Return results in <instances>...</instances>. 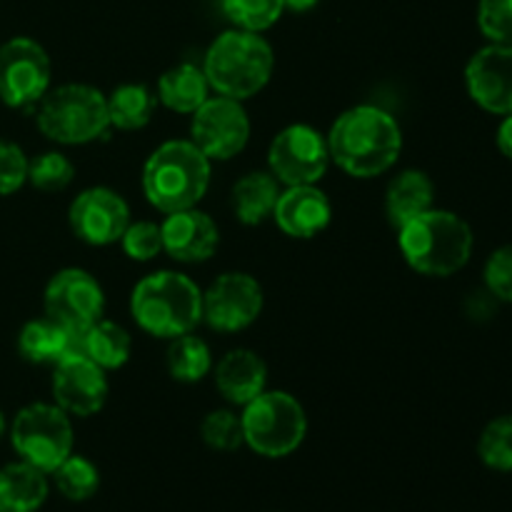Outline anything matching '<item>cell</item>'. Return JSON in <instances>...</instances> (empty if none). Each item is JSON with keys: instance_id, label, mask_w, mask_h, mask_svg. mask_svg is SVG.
I'll return each mask as SVG.
<instances>
[{"instance_id": "obj_1", "label": "cell", "mask_w": 512, "mask_h": 512, "mask_svg": "<svg viewBox=\"0 0 512 512\" xmlns=\"http://www.w3.org/2000/svg\"><path fill=\"white\" fill-rule=\"evenodd\" d=\"M328 138L330 160L350 178L368 180L398 163L403 130L398 120L375 105H355L333 123Z\"/></svg>"}, {"instance_id": "obj_2", "label": "cell", "mask_w": 512, "mask_h": 512, "mask_svg": "<svg viewBox=\"0 0 512 512\" xmlns=\"http://www.w3.org/2000/svg\"><path fill=\"white\" fill-rule=\"evenodd\" d=\"M400 253L420 275L448 278L463 270L473 255V228L453 210L430 208L398 230Z\"/></svg>"}, {"instance_id": "obj_3", "label": "cell", "mask_w": 512, "mask_h": 512, "mask_svg": "<svg viewBox=\"0 0 512 512\" xmlns=\"http://www.w3.org/2000/svg\"><path fill=\"white\" fill-rule=\"evenodd\" d=\"M130 315L153 338L173 340L193 333L203 320V290L188 275L158 270L140 280L130 295Z\"/></svg>"}, {"instance_id": "obj_4", "label": "cell", "mask_w": 512, "mask_h": 512, "mask_svg": "<svg viewBox=\"0 0 512 512\" xmlns=\"http://www.w3.org/2000/svg\"><path fill=\"white\" fill-rule=\"evenodd\" d=\"M210 185V160L193 140H168L143 165L145 200L163 215L198 208Z\"/></svg>"}, {"instance_id": "obj_5", "label": "cell", "mask_w": 512, "mask_h": 512, "mask_svg": "<svg viewBox=\"0 0 512 512\" xmlns=\"http://www.w3.org/2000/svg\"><path fill=\"white\" fill-rule=\"evenodd\" d=\"M275 53L268 40L250 30H228L218 35L203 60L210 90L235 100H248L270 83Z\"/></svg>"}, {"instance_id": "obj_6", "label": "cell", "mask_w": 512, "mask_h": 512, "mask_svg": "<svg viewBox=\"0 0 512 512\" xmlns=\"http://www.w3.org/2000/svg\"><path fill=\"white\" fill-rule=\"evenodd\" d=\"M35 120L40 133L53 143H93L110 130L108 100L93 85L65 83L43 95Z\"/></svg>"}, {"instance_id": "obj_7", "label": "cell", "mask_w": 512, "mask_h": 512, "mask_svg": "<svg viewBox=\"0 0 512 512\" xmlns=\"http://www.w3.org/2000/svg\"><path fill=\"white\" fill-rule=\"evenodd\" d=\"M243 438L253 453L263 458H288L303 445L308 435V415L300 400L285 390H263L243 405L240 413Z\"/></svg>"}, {"instance_id": "obj_8", "label": "cell", "mask_w": 512, "mask_h": 512, "mask_svg": "<svg viewBox=\"0 0 512 512\" xmlns=\"http://www.w3.org/2000/svg\"><path fill=\"white\" fill-rule=\"evenodd\" d=\"M10 443L20 460L50 475L73 453L75 435L70 415L55 403L25 405L10 425Z\"/></svg>"}, {"instance_id": "obj_9", "label": "cell", "mask_w": 512, "mask_h": 512, "mask_svg": "<svg viewBox=\"0 0 512 512\" xmlns=\"http://www.w3.org/2000/svg\"><path fill=\"white\" fill-rule=\"evenodd\" d=\"M53 65L33 38H13L0 45V100L8 108L25 110L50 90Z\"/></svg>"}, {"instance_id": "obj_10", "label": "cell", "mask_w": 512, "mask_h": 512, "mask_svg": "<svg viewBox=\"0 0 512 512\" xmlns=\"http://www.w3.org/2000/svg\"><path fill=\"white\" fill-rule=\"evenodd\" d=\"M330 165L328 138L305 123L288 125L268 148V170L280 185H315Z\"/></svg>"}, {"instance_id": "obj_11", "label": "cell", "mask_w": 512, "mask_h": 512, "mask_svg": "<svg viewBox=\"0 0 512 512\" xmlns=\"http://www.w3.org/2000/svg\"><path fill=\"white\" fill-rule=\"evenodd\" d=\"M190 140L210 160H230L245 150L250 140V118L243 103L225 95L208 98L193 113Z\"/></svg>"}, {"instance_id": "obj_12", "label": "cell", "mask_w": 512, "mask_h": 512, "mask_svg": "<svg viewBox=\"0 0 512 512\" xmlns=\"http://www.w3.org/2000/svg\"><path fill=\"white\" fill-rule=\"evenodd\" d=\"M43 308L48 318L80 333L90 323L103 318L105 293L88 270L63 268L45 285Z\"/></svg>"}, {"instance_id": "obj_13", "label": "cell", "mask_w": 512, "mask_h": 512, "mask_svg": "<svg viewBox=\"0 0 512 512\" xmlns=\"http://www.w3.org/2000/svg\"><path fill=\"white\" fill-rule=\"evenodd\" d=\"M263 288L248 273H223L203 293V320L218 333H240L263 313Z\"/></svg>"}, {"instance_id": "obj_14", "label": "cell", "mask_w": 512, "mask_h": 512, "mask_svg": "<svg viewBox=\"0 0 512 512\" xmlns=\"http://www.w3.org/2000/svg\"><path fill=\"white\" fill-rule=\"evenodd\" d=\"M68 223L75 238L103 248V245L120 243L125 228L130 225V208L120 193L95 185L83 190L70 203Z\"/></svg>"}, {"instance_id": "obj_15", "label": "cell", "mask_w": 512, "mask_h": 512, "mask_svg": "<svg viewBox=\"0 0 512 512\" xmlns=\"http://www.w3.org/2000/svg\"><path fill=\"white\" fill-rule=\"evenodd\" d=\"M108 393V375L88 355L70 353L55 363L53 398L55 405L68 415L90 418V415L100 413L108 403Z\"/></svg>"}, {"instance_id": "obj_16", "label": "cell", "mask_w": 512, "mask_h": 512, "mask_svg": "<svg viewBox=\"0 0 512 512\" xmlns=\"http://www.w3.org/2000/svg\"><path fill=\"white\" fill-rule=\"evenodd\" d=\"M470 98L493 115H512V45L490 43L465 65Z\"/></svg>"}, {"instance_id": "obj_17", "label": "cell", "mask_w": 512, "mask_h": 512, "mask_svg": "<svg viewBox=\"0 0 512 512\" xmlns=\"http://www.w3.org/2000/svg\"><path fill=\"white\" fill-rule=\"evenodd\" d=\"M163 253L178 263H205L220 245V230L208 213L198 208L165 215L160 223Z\"/></svg>"}, {"instance_id": "obj_18", "label": "cell", "mask_w": 512, "mask_h": 512, "mask_svg": "<svg viewBox=\"0 0 512 512\" xmlns=\"http://www.w3.org/2000/svg\"><path fill=\"white\" fill-rule=\"evenodd\" d=\"M273 218L288 238L310 240L330 225L333 205L318 185H290L280 193Z\"/></svg>"}, {"instance_id": "obj_19", "label": "cell", "mask_w": 512, "mask_h": 512, "mask_svg": "<svg viewBox=\"0 0 512 512\" xmlns=\"http://www.w3.org/2000/svg\"><path fill=\"white\" fill-rule=\"evenodd\" d=\"M268 385V365L255 350L235 348L215 365V388L230 405H248Z\"/></svg>"}, {"instance_id": "obj_20", "label": "cell", "mask_w": 512, "mask_h": 512, "mask_svg": "<svg viewBox=\"0 0 512 512\" xmlns=\"http://www.w3.org/2000/svg\"><path fill=\"white\" fill-rule=\"evenodd\" d=\"M18 350L28 363L55 365L65 355L78 353V333L45 315L23 325L18 335Z\"/></svg>"}, {"instance_id": "obj_21", "label": "cell", "mask_w": 512, "mask_h": 512, "mask_svg": "<svg viewBox=\"0 0 512 512\" xmlns=\"http://www.w3.org/2000/svg\"><path fill=\"white\" fill-rule=\"evenodd\" d=\"M435 208V185L423 170H403L395 175L385 193V215L393 228H403L418 215Z\"/></svg>"}, {"instance_id": "obj_22", "label": "cell", "mask_w": 512, "mask_h": 512, "mask_svg": "<svg viewBox=\"0 0 512 512\" xmlns=\"http://www.w3.org/2000/svg\"><path fill=\"white\" fill-rule=\"evenodd\" d=\"M50 493L48 473L18 460L0 468V512H38Z\"/></svg>"}, {"instance_id": "obj_23", "label": "cell", "mask_w": 512, "mask_h": 512, "mask_svg": "<svg viewBox=\"0 0 512 512\" xmlns=\"http://www.w3.org/2000/svg\"><path fill=\"white\" fill-rule=\"evenodd\" d=\"M280 183L270 170H253L233 185L235 218L243 225H260L273 218L280 198Z\"/></svg>"}, {"instance_id": "obj_24", "label": "cell", "mask_w": 512, "mask_h": 512, "mask_svg": "<svg viewBox=\"0 0 512 512\" xmlns=\"http://www.w3.org/2000/svg\"><path fill=\"white\" fill-rule=\"evenodd\" d=\"M78 353L88 355L103 370L123 368L133 353V338L113 320H95L78 333Z\"/></svg>"}, {"instance_id": "obj_25", "label": "cell", "mask_w": 512, "mask_h": 512, "mask_svg": "<svg viewBox=\"0 0 512 512\" xmlns=\"http://www.w3.org/2000/svg\"><path fill=\"white\" fill-rule=\"evenodd\" d=\"M208 93L210 83L203 73V65H173L158 80V100L175 113L193 115L210 98Z\"/></svg>"}, {"instance_id": "obj_26", "label": "cell", "mask_w": 512, "mask_h": 512, "mask_svg": "<svg viewBox=\"0 0 512 512\" xmlns=\"http://www.w3.org/2000/svg\"><path fill=\"white\" fill-rule=\"evenodd\" d=\"M108 100V118L110 128L118 130H140L153 120L155 108H158V98L153 90L143 83H125L118 85Z\"/></svg>"}, {"instance_id": "obj_27", "label": "cell", "mask_w": 512, "mask_h": 512, "mask_svg": "<svg viewBox=\"0 0 512 512\" xmlns=\"http://www.w3.org/2000/svg\"><path fill=\"white\" fill-rule=\"evenodd\" d=\"M165 363H168L170 378L178 383H200L213 370V353L203 338L185 333L170 340Z\"/></svg>"}, {"instance_id": "obj_28", "label": "cell", "mask_w": 512, "mask_h": 512, "mask_svg": "<svg viewBox=\"0 0 512 512\" xmlns=\"http://www.w3.org/2000/svg\"><path fill=\"white\" fill-rule=\"evenodd\" d=\"M55 478V488L63 498L73 500V503H85L93 498L100 488V473L95 468L93 460L83 458V455L70 453L58 468L50 473Z\"/></svg>"}, {"instance_id": "obj_29", "label": "cell", "mask_w": 512, "mask_h": 512, "mask_svg": "<svg viewBox=\"0 0 512 512\" xmlns=\"http://www.w3.org/2000/svg\"><path fill=\"white\" fill-rule=\"evenodd\" d=\"M478 458L485 468L512 473V413L485 425L478 440Z\"/></svg>"}, {"instance_id": "obj_30", "label": "cell", "mask_w": 512, "mask_h": 512, "mask_svg": "<svg viewBox=\"0 0 512 512\" xmlns=\"http://www.w3.org/2000/svg\"><path fill=\"white\" fill-rule=\"evenodd\" d=\"M73 178V160L58 150H48V153H40L28 160V183L43 193H60L73 183Z\"/></svg>"}, {"instance_id": "obj_31", "label": "cell", "mask_w": 512, "mask_h": 512, "mask_svg": "<svg viewBox=\"0 0 512 512\" xmlns=\"http://www.w3.org/2000/svg\"><path fill=\"white\" fill-rule=\"evenodd\" d=\"M223 10L230 23L240 30L263 33L273 28L285 10V0H223Z\"/></svg>"}, {"instance_id": "obj_32", "label": "cell", "mask_w": 512, "mask_h": 512, "mask_svg": "<svg viewBox=\"0 0 512 512\" xmlns=\"http://www.w3.org/2000/svg\"><path fill=\"white\" fill-rule=\"evenodd\" d=\"M200 438H203L208 448L220 450V453H233L240 445H245L240 415H235L228 408L213 410L200 423Z\"/></svg>"}, {"instance_id": "obj_33", "label": "cell", "mask_w": 512, "mask_h": 512, "mask_svg": "<svg viewBox=\"0 0 512 512\" xmlns=\"http://www.w3.org/2000/svg\"><path fill=\"white\" fill-rule=\"evenodd\" d=\"M120 245H123V253L130 260H135V263L155 260L163 253V233H160V225L153 223V220H135V223H130L125 228Z\"/></svg>"}, {"instance_id": "obj_34", "label": "cell", "mask_w": 512, "mask_h": 512, "mask_svg": "<svg viewBox=\"0 0 512 512\" xmlns=\"http://www.w3.org/2000/svg\"><path fill=\"white\" fill-rule=\"evenodd\" d=\"M478 28L490 43L512 45V0H480Z\"/></svg>"}, {"instance_id": "obj_35", "label": "cell", "mask_w": 512, "mask_h": 512, "mask_svg": "<svg viewBox=\"0 0 512 512\" xmlns=\"http://www.w3.org/2000/svg\"><path fill=\"white\" fill-rule=\"evenodd\" d=\"M483 278L485 288L495 300L512 305V243L490 253Z\"/></svg>"}, {"instance_id": "obj_36", "label": "cell", "mask_w": 512, "mask_h": 512, "mask_svg": "<svg viewBox=\"0 0 512 512\" xmlns=\"http://www.w3.org/2000/svg\"><path fill=\"white\" fill-rule=\"evenodd\" d=\"M28 183V158L13 140L0 138V195L18 193Z\"/></svg>"}, {"instance_id": "obj_37", "label": "cell", "mask_w": 512, "mask_h": 512, "mask_svg": "<svg viewBox=\"0 0 512 512\" xmlns=\"http://www.w3.org/2000/svg\"><path fill=\"white\" fill-rule=\"evenodd\" d=\"M495 143H498L500 153H503L508 160H512V115H505L503 123L498 125V135H495Z\"/></svg>"}, {"instance_id": "obj_38", "label": "cell", "mask_w": 512, "mask_h": 512, "mask_svg": "<svg viewBox=\"0 0 512 512\" xmlns=\"http://www.w3.org/2000/svg\"><path fill=\"white\" fill-rule=\"evenodd\" d=\"M320 0H285V8L295 10V13H305V10L315 8Z\"/></svg>"}, {"instance_id": "obj_39", "label": "cell", "mask_w": 512, "mask_h": 512, "mask_svg": "<svg viewBox=\"0 0 512 512\" xmlns=\"http://www.w3.org/2000/svg\"><path fill=\"white\" fill-rule=\"evenodd\" d=\"M5 435V418H3V413H0V438H3Z\"/></svg>"}]
</instances>
